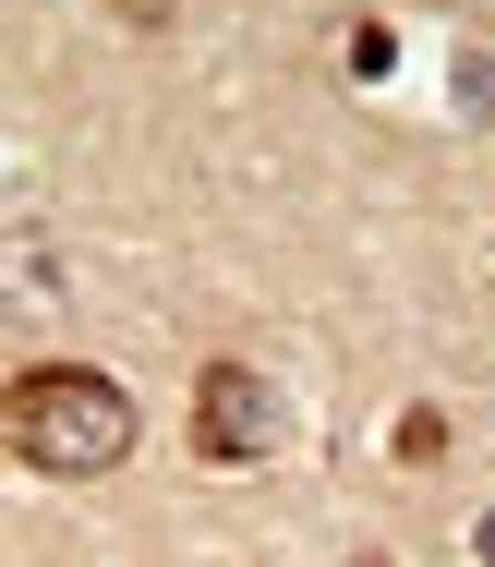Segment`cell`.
I'll list each match as a JSON object with an SVG mask.
<instances>
[{
  "instance_id": "obj_1",
  "label": "cell",
  "mask_w": 495,
  "mask_h": 567,
  "mask_svg": "<svg viewBox=\"0 0 495 567\" xmlns=\"http://www.w3.org/2000/svg\"><path fill=\"white\" fill-rule=\"evenodd\" d=\"M0 447L49 483H97L133 458V399L97 374V362H37L0 386Z\"/></svg>"
},
{
  "instance_id": "obj_2",
  "label": "cell",
  "mask_w": 495,
  "mask_h": 567,
  "mask_svg": "<svg viewBox=\"0 0 495 567\" xmlns=\"http://www.w3.org/2000/svg\"><path fill=\"white\" fill-rule=\"evenodd\" d=\"M278 435H290V399H278L254 362H206V374H194V447L206 458L243 471V458H266Z\"/></svg>"
},
{
  "instance_id": "obj_3",
  "label": "cell",
  "mask_w": 495,
  "mask_h": 567,
  "mask_svg": "<svg viewBox=\"0 0 495 567\" xmlns=\"http://www.w3.org/2000/svg\"><path fill=\"white\" fill-rule=\"evenodd\" d=\"M472 544H484V567H495V507H484V532H472Z\"/></svg>"
},
{
  "instance_id": "obj_4",
  "label": "cell",
  "mask_w": 495,
  "mask_h": 567,
  "mask_svg": "<svg viewBox=\"0 0 495 567\" xmlns=\"http://www.w3.org/2000/svg\"><path fill=\"white\" fill-rule=\"evenodd\" d=\"M363 567H386V556H363Z\"/></svg>"
}]
</instances>
